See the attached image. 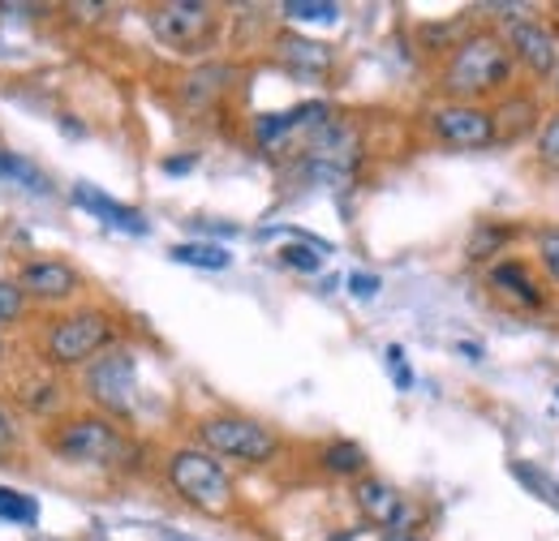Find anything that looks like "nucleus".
I'll return each mask as SVG.
<instances>
[{
  "label": "nucleus",
  "mask_w": 559,
  "mask_h": 541,
  "mask_svg": "<svg viewBox=\"0 0 559 541\" xmlns=\"http://www.w3.org/2000/svg\"><path fill=\"white\" fill-rule=\"evenodd\" d=\"M194 164H199V155H186V159H168V164H164V172H168V177H181V172H190Z\"/></svg>",
  "instance_id": "c756f323"
},
{
  "label": "nucleus",
  "mask_w": 559,
  "mask_h": 541,
  "mask_svg": "<svg viewBox=\"0 0 559 541\" xmlns=\"http://www.w3.org/2000/svg\"><path fill=\"white\" fill-rule=\"evenodd\" d=\"M323 121H332V108L328 104H297V108H288V112H267V117H259L254 121V142L263 146V151H276L280 142H288L293 134H310V130H319Z\"/></svg>",
  "instance_id": "ddd939ff"
},
{
  "label": "nucleus",
  "mask_w": 559,
  "mask_h": 541,
  "mask_svg": "<svg viewBox=\"0 0 559 541\" xmlns=\"http://www.w3.org/2000/svg\"><path fill=\"white\" fill-rule=\"evenodd\" d=\"M13 443V425H9V417H4V408H0V452Z\"/></svg>",
  "instance_id": "7c9ffc66"
},
{
  "label": "nucleus",
  "mask_w": 559,
  "mask_h": 541,
  "mask_svg": "<svg viewBox=\"0 0 559 541\" xmlns=\"http://www.w3.org/2000/svg\"><path fill=\"white\" fill-rule=\"evenodd\" d=\"M487 284L499 297H508L512 305H521V310H547V305H551L547 284H538L534 267L521 263V259H499V263L487 270Z\"/></svg>",
  "instance_id": "f8f14e48"
},
{
  "label": "nucleus",
  "mask_w": 559,
  "mask_h": 541,
  "mask_svg": "<svg viewBox=\"0 0 559 541\" xmlns=\"http://www.w3.org/2000/svg\"><path fill=\"white\" fill-rule=\"evenodd\" d=\"M112 336H117V323L104 310H78L52 327L48 357H52V365H82V361H95L99 352H108Z\"/></svg>",
  "instance_id": "0eeeda50"
},
{
  "label": "nucleus",
  "mask_w": 559,
  "mask_h": 541,
  "mask_svg": "<svg viewBox=\"0 0 559 541\" xmlns=\"http://www.w3.org/2000/svg\"><path fill=\"white\" fill-rule=\"evenodd\" d=\"M0 185L26 190V194H35V199L52 194V181H48L31 159H22V155H13V151H0Z\"/></svg>",
  "instance_id": "dca6fc26"
},
{
  "label": "nucleus",
  "mask_w": 559,
  "mask_h": 541,
  "mask_svg": "<svg viewBox=\"0 0 559 541\" xmlns=\"http://www.w3.org/2000/svg\"><path fill=\"white\" fill-rule=\"evenodd\" d=\"M349 288H353V297L370 301V297L379 292V275H370V270H353V275H349Z\"/></svg>",
  "instance_id": "c85d7f7f"
},
{
  "label": "nucleus",
  "mask_w": 559,
  "mask_h": 541,
  "mask_svg": "<svg viewBox=\"0 0 559 541\" xmlns=\"http://www.w3.org/2000/svg\"><path fill=\"white\" fill-rule=\"evenodd\" d=\"M538 164L559 172V108L547 112L543 125H538Z\"/></svg>",
  "instance_id": "393cba45"
},
{
  "label": "nucleus",
  "mask_w": 559,
  "mask_h": 541,
  "mask_svg": "<svg viewBox=\"0 0 559 541\" xmlns=\"http://www.w3.org/2000/svg\"><path fill=\"white\" fill-rule=\"evenodd\" d=\"M357 155H361L357 130H349L345 121H323L319 130H310V134H306L297 172H301L306 181L345 185V181L353 177V168H357Z\"/></svg>",
  "instance_id": "39448f33"
},
{
  "label": "nucleus",
  "mask_w": 559,
  "mask_h": 541,
  "mask_svg": "<svg viewBox=\"0 0 559 541\" xmlns=\"http://www.w3.org/2000/svg\"><path fill=\"white\" fill-rule=\"evenodd\" d=\"M215 26H219L215 9L199 0H173L151 9V35L173 52H203L215 39Z\"/></svg>",
  "instance_id": "6e6552de"
},
{
  "label": "nucleus",
  "mask_w": 559,
  "mask_h": 541,
  "mask_svg": "<svg viewBox=\"0 0 559 541\" xmlns=\"http://www.w3.org/2000/svg\"><path fill=\"white\" fill-rule=\"evenodd\" d=\"M332 541H353V533H341V538H332Z\"/></svg>",
  "instance_id": "72a5a7b5"
},
{
  "label": "nucleus",
  "mask_w": 559,
  "mask_h": 541,
  "mask_svg": "<svg viewBox=\"0 0 559 541\" xmlns=\"http://www.w3.org/2000/svg\"><path fill=\"white\" fill-rule=\"evenodd\" d=\"M503 44L512 61L525 69L530 77H551L559 65V35L543 17H512L503 26Z\"/></svg>",
  "instance_id": "9d476101"
},
{
  "label": "nucleus",
  "mask_w": 559,
  "mask_h": 541,
  "mask_svg": "<svg viewBox=\"0 0 559 541\" xmlns=\"http://www.w3.org/2000/svg\"><path fill=\"white\" fill-rule=\"evenodd\" d=\"M508 469H512V477H516V481H521L530 494H538L547 507H556V512H559V485L551 481V477L538 473V469H534V465H525V460H512Z\"/></svg>",
  "instance_id": "aec40b11"
},
{
  "label": "nucleus",
  "mask_w": 559,
  "mask_h": 541,
  "mask_svg": "<svg viewBox=\"0 0 559 541\" xmlns=\"http://www.w3.org/2000/svg\"><path fill=\"white\" fill-rule=\"evenodd\" d=\"M353 498H357V512H361L374 529H383V533H414V520H418L414 498H405L392 481H383V477H361L357 490H353Z\"/></svg>",
  "instance_id": "9b49d317"
},
{
  "label": "nucleus",
  "mask_w": 559,
  "mask_h": 541,
  "mask_svg": "<svg viewBox=\"0 0 559 541\" xmlns=\"http://www.w3.org/2000/svg\"><path fill=\"white\" fill-rule=\"evenodd\" d=\"M52 452L66 456L73 465H99V469H112V465H126L134 456L130 438L117 430V421L108 417H73L66 425H57L52 434Z\"/></svg>",
  "instance_id": "20e7f679"
},
{
  "label": "nucleus",
  "mask_w": 559,
  "mask_h": 541,
  "mask_svg": "<svg viewBox=\"0 0 559 541\" xmlns=\"http://www.w3.org/2000/svg\"><path fill=\"white\" fill-rule=\"evenodd\" d=\"M0 357H4V344H0Z\"/></svg>",
  "instance_id": "f704fd0d"
},
{
  "label": "nucleus",
  "mask_w": 559,
  "mask_h": 541,
  "mask_svg": "<svg viewBox=\"0 0 559 541\" xmlns=\"http://www.w3.org/2000/svg\"><path fill=\"white\" fill-rule=\"evenodd\" d=\"M168 259L181 263V267H199V270H224L233 263V254L224 245H207V241H181V245L168 250Z\"/></svg>",
  "instance_id": "f3484780"
},
{
  "label": "nucleus",
  "mask_w": 559,
  "mask_h": 541,
  "mask_svg": "<svg viewBox=\"0 0 559 541\" xmlns=\"http://www.w3.org/2000/svg\"><path fill=\"white\" fill-rule=\"evenodd\" d=\"M512 77H516V61H512L503 35L474 31L448 52V65L439 73V91L448 95V104H478V99L508 91Z\"/></svg>",
  "instance_id": "f257e3e1"
},
{
  "label": "nucleus",
  "mask_w": 559,
  "mask_h": 541,
  "mask_svg": "<svg viewBox=\"0 0 559 541\" xmlns=\"http://www.w3.org/2000/svg\"><path fill=\"white\" fill-rule=\"evenodd\" d=\"M86 396L112 417L139 408V357L130 348H108L86 365Z\"/></svg>",
  "instance_id": "423d86ee"
},
{
  "label": "nucleus",
  "mask_w": 559,
  "mask_h": 541,
  "mask_svg": "<svg viewBox=\"0 0 559 541\" xmlns=\"http://www.w3.org/2000/svg\"><path fill=\"white\" fill-rule=\"evenodd\" d=\"M168 481H173V490H177L190 507H199V512H207V516L228 512L233 498H237L228 469H224L211 452H203V447H181V452H173V456H168Z\"/></svg>",
  "instance_id": "7ed1b4c3"
},
{
  "label": "nucleus",
  "mask_w": 559,
  "mask_h": 541,
  "mask_svg": "<svg viewBox=\"0 0 559 541\" xmlns=\"http://www.w3.org/2000/svg\"><path fill=\"white\" fill-rule=\"evenodd\" d=\"M17 288L22 297H39V301H70L73 292L82 288V275L61 263V259H35L26 263L17 275Z\"/></svg>",
  "instance_id": "4468645a"
},
{
  "label": "nucleus",
  "mask_w": 559,
  "mask_h": 541,
  "mask_svg": "<svg viewBox=\"0 0 559 541\" xmlns=\"http://www.w3.org/2000/svg\"><path fill=\"white\" fill-rule=\"evenodd\" d=\"M280 48H284V57H288L293 65H301V69H328V65H332V48H323V44H306V39H284Z\"/></svg>",
  "instance_id": "5701e85b"
},
{
  "label": "nucleus",
  "mask_w": 559,
  "mask_h": 541,
  "mask_svg": "<svg viewBox=\"0 0 559 541\" xmlns=\"http://www.w3.org/2000/svg\"><path fill=\"white\" fill-rule=\"evenodd\" d=\"M516 237V228H499V224H478L474 237H469V259L474 263H487V259H503L499 250Z\"/></svg>",
  "instance_id": "6ab92c4d"
},
{
  "label": "nucleus",
  "mask_w": 559,
  "mask_h": 541,
  "mask_svg": "<svg viewBox=\"0 0 559 541\" xmlns=\"http://www.w3.org/2000/svg\"><path fill=\"white\" fill-rule=\"evenodd\" d=\"M323 245H314V241H306V245H284L280 250V263L293 270H301V275H314V270L323 267Z\"/></svg>",
  "instance_id": "b1692460"
},
{
  "label": "nucleus",
  "mask_w": 559,
  "mask_h": 541,
  "mask_svg": "<svg viewBox=\"0 0 559 541\" xmlns=\"http://www.w3.org/2000/svg\"><path fill=\"white\" fill-rule=\"evenodd\" d=\"M383 541H421V538H414V533H388Z\"/></svg>",
  "instance_id": "2f4dec72"
},
{
  "label": "nucleus",
  "mask_w": 559,
  "mask_h": 541,
  "mask_svg": "<svg viewBox=\"0 0 559 541\" xmlns=\"http://www.w3.org/2000/svg\"><path fill=\"white\" fill-rule=\"evenodd\" d=\"M388 365H392V378H396V387H401V392H409V387H414V370L405 365V352H401V344H392V348H388Z\"/></svg>",
  "instance_id": "cd10ccee"
},
{
  "label": "nucleus",
  "mask_w": 559,
  "mask_h": 541,
  "mask_svg": "<svg viewBox=\"0 0 559 541\" xmlns=\"http://www.w3.org/2000/svg\"><path fill=\"white\" fill-rule=\"evenodd\" d=\"M284 17H293V22H336V17H341V4H323V0H288V4H284Z\"/></svg>",
  "instance_id": "a878e982"
},
{
  "label": "nucleus",
  "mask_w": 559,
  "mask_h": 541,
  "mask_svg": "<svg viewBox=\"0 0 559 541\" xmlns=\"http://www.w3.org/2000/svg\"><path fill=\"white\" fill-rule=\"evenodd\" d=\"M199 447L211 452L215 460H241V465H267L280 452V438L272 425L241 417V412H215L203 417L199 425Z\"/></svg>",
  "instance_id": "f03ea898"
},
{
  "label": "nucleus",
  "mask_w": 559,
  "mask_h": 541,
  "mask_svg": "<svg viewBox=\"0 0 559 541\" xmlns=\"http://www.w3.org/2000/svg\"><path fill=\"white\" fill-rule=\"evenodd\" d=\"M319 465H323V473H332V477H361V469H366V452H361L357 443H349V438H336V443L323 447Z\"/></svg>",
  "instance_id": "a211bd4d"
},
{
  "label": "nucleus",
  "mask_w": 559,
  "mask_h": 541,
  "mask_svg": "<svg viewBox=\"0 0 559 541\" xmlns=\"http://www.w3.org/2000/svg\"><path fill=\"white\" fill-rule=\"evenodd\" d=\"M22 288L13 284V279H0V323H13L17 314H22Z\"/></svg>",
  "instance_id": "bb28decb"
},
{
  "label": "nucleus",
  "mask_w": 559,
  "mask_h": 541,
  "mask_svg": "<svg viewBox=\"0 0 559 541\" xmlns=\"http://www.w3.org/2000/svg\"><path fill=\"white\" fill-rule=\"evenodd\" d=\"M0 520H13V525H35L39 520V503L22 490H9L0 485Z\"/></svg>",
  "instance_id": "412c9836"
},
{
  "label": "nucleus",
  "mask_w": 559,
  "mask_h": 541,
  "mask_svg": "<svg viewBox=\"0 0 559 541\" xmlns=\"http://www.w3.org/2000/svg\"><path fill=\"white\" fill-rule=\"evenodd\" d=\"M534 250H538V267L559 288V224H543L534 232Z\"/></svg>",
  "instance_id": "4be33fe9"
},
{
  "label": "nucleus",
  "mask_w": 559,
  "mask_h": 541,
  "mask_svg": "<svg viewBox=\"0 0 559 541\" xmlns=\"http://www.w3.org/2000/svg\"><path fill=\"white\" fill-rule=\"evenodd\" d=\"M426 121H430V134L443 146H456V151H483V146L499 142L495 112L483 104H439Z\"/></svg>",
  "instance_id": "1a4fd4ad"
},
{
  "label": "nucleus",
  "mask_w": 559,
  "mask_h": 541,
  "mask_svg": "<svg viewBox=\"0 0 559 541\" xmlns=\"http://www.w3.org/2000/svg\"><path fill=\"white\" fill-rule=\"evenodd\" d=\"M73 203L82 206V211H91V215H99L108 228H121V232H130V237H146V219H142L139 211L117 203V199H108V194L95 190V185H73Z\"/></svg>",
  "instance_id": "2eb2a0df"
},
{
  "label": "nucleus",
  "mask_w": 559,
  "mask_h": 541,
  "mask_svg": "<svg viewBox=\"0 0 559 541\" xmlns=\"http://www.w3.org/2000/svg\"><path fill=\"white\" fill-rule=\"evenodd\" d=\"M551 91H556V99H559V65H556V73H551Z\"/></svg>",
  "instance_id": "473e14b6"
}]
</instances>
